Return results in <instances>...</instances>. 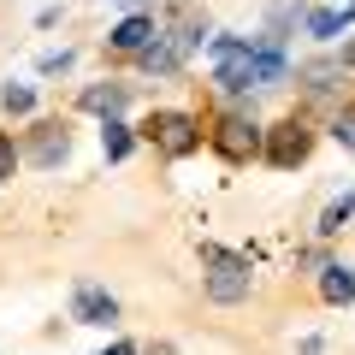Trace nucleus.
Returning a JSON list of instances; mask_svg holds the SVG:
<instances>
[{"mask_svg":"<svg viewBox=\"0 0 355 355\" xmlns=\"http://www.w3.org/2000/svg\"><path fill=\"white\" fill-rule=\"evenodd\" d=\"M142 137L154 142V148L166 154V160H190L196 148H202V119L184 113V107H160V113H148V125H142Z\"/></svg>","mask_w":355,"mask_h":355,"instance_id":"4","label":"nucleus"},{"mask_svg":"<svg viewBox=\"0 0 355 355\" xmlns=\"http://www.w3.org/2000/svg\"><path fill=\"white\" fill-rule=\"evenodd\" d=\"M196 48H207V18L202 6H172V12L160 18V36H154V48L142 53V71L148 77H178L184 71V60H190Z\"/></svg>","mask_w":355,"mask_h":355,"instance_id":"2","label":"nucleus"},{"mask_svg":"<svg viewBox=\"0 0 355 355\" xmlns=\"http://www.w3.org/2000/svg\"><path fill=\"white\" fill-rule=\"evenodd\" d=\"M18 160H24V148L12 142V130H0V184H6V178L18 172Z\"/></svg>","mask_w":355,"mask_h":355,"instance_id":"16","label":"nucleus"},{"mask_svg":"<svg viewBox=\"0 0 355 355\" xmlns=\"http://www.w3.org/2000/svg\"><path fill=\"white\" fill-rule=\"evenodd\" d=\"M0 107H6L12 119H30V113H36V89H30V83H6V89H0Z\"/></svg>","mask_w":355,"mask_h":355,"instance_id":"14","label":"nucleus"},{"mask_svg":"<svg viewBox=\"0 0 355 355\" xmlns=\"http://www.w3.org/2000/svg\"><path fill=\"white\" fill-rule=\"evenodd\" d=\"M349 219H355V190H349V196H338V202H331L326 214H320V225H314V231H320V237H338V231L349 225Z\"/></svg>","mask_w":355,"mask_h":355,"instance_id":"13","label":"nucleus"},{"mask_svg":"<svg viewBox=\"0 0 355 355\" xmlns=\"http://www.w3.org/2000/svg\"><path fill=\"white\" fill-rule=\"evenodd\" d=\"M65 154H71V130H65L60 119H42V125H36V137L24 142V160H30V166H42V172H53V166H60Z\"/></svg>","mask_w":355,"mask_h":355,"instance_id":"9","label":"nucleus"},{"mask_svg":"<svg viewBox=\"0 0 355 355\" xmlns=\"http://www.w3.org/2000/svg\"><path fill=\"white\" fill-rule=\"evenodd\" d=\"M331 137H338V142H343V148H349V154H355V107H343V113H338V119H331Z\"/></svg>","mask_w":355,"mask_h":355,"instance_id":"17","label":"nucleus"},{"mask_svg":"<svg viewBox=\"0 0 355 355\" xmlns=\"http://www.w3.org/2000/svg\"><path fill=\"white\" fill-rule=\"evenodd\" d=\"M320 302L326 308H349L355 302V266H343V261L320 266Z\"/></svg>","mask_w":355,"mask_h":355,"instance_id":"11","label":"nucleus"},{"mask_svg":"<svg viewBox=\"0 0 355 355\" xmlns=\"http://www.w3.org/2000/svg\"><path fill=\"white\" fill-rule=\"evenodd\" d=\"M202 261H207V279H202L207 302H219V308H237V302H249V291H254V272H249V261H243V254H225L219 243H202Z\"/></svg>","mask_w":355,"mask_h":355,"instance_id":"3","label":"nucleus"},{"mask_svg":"<svg viewBox=\"0 0 355 355\" xmlns=\"http://www.w3.org/2000/svg\"><path fill=\"white\" fill-rule=\"evenodd\" d=\"M130 101H137V89L119 83V77H101V83L77 89V113H95V119H125Z\"/></svg>","mask_w":355,"mask_h":355,"instance_id":"8","label":"nucleus"},{"mask_svg":"<svg viewBox=\"0 0 355 355\" xmlns=\"http://www.w3.org/2000/svg\"><path fill=\"white\" fill-rule=\"evenodd\" d=\"M207 60H214V89L225 101H249L261 89H284L291 77V53L284 36H207Z\"/></svg>","mask_w":355,"mask_h":355,"instance_id":"1","label":"nucleus"},{"mask_svg":"<svg viewBox=\"0 0 355 355\" xmlns=\"http://www.w3.org/2000/svg\"><path fill=\"white\" fill-rule=\"evenodd\" d=\"M101 355H137V343H130V338H113V343H107Z\"/></svg>","mask_w":355,"mask_h":355,"instance_id":"19","label":"nucleus"},{"mask_svg":"<svg viewBox=\"0 0 355 355\" xmlns=\"http://www.w3.org/2000/svg\"><path fill=\"white\" fill-rule=\"evenodd\" d=\"M207 142H214V148L225 154L231 166H243V160H254V154L266 148V130L254 125L249 113H219V119H214V130H207Z\"/></svg>","mask_w":355,"mask_h":355,"instance_id":"5","label":"nucleus"},{"mask_svg":"<svg viewBox=\"0 0 355 355\" xmlns=\"http://www.w3.org/2000/svg\"><path fill=\"white\" fill-rule=\"evenodd\" d=\"M71 60H77V53H71V48H48V53H42V60H36V65H42V71H48V77H53V71H65V65H71Z\"/></svg>","mask_w":355,"mask_h":355,"instance_id":"18","label":"nucleus"},{"mask_svg":"<svg viewBox=\"0 0 355 355\" xmlns=\"http://www.w3.org/2000/svg\"><path fill=\"white\" fill-rule=\"evenodd\" d=\"M338 30H349V24H343V12H308V36H314V42H331Z\"/></svg>","mask_w":355,"mask_h":355,"instance_id":"15","label":"nucleus"},{"mask_svg":"<svg viewBox=\"0 0 355 355\" xmlns=\"http://www.w3.org/2000/svg\"><path fill=\"white\" fill-rule=\"evenodd\" d=\"M308 154H314V125L308 119H279V125L266 130V148H261V160L266 166H279V172H291V166H302Z\"/></svg>","mask_w":355,"mask_h":355,"instance_id":"6","label":"nucleus"},{"mask_svg":"<svg viewBox=\"0 0 355 355\" xmlns=\"http://www.w3.org/2000/svg\"><path fill=\"white\" fill-rule=\"evenodd\" d=\"M130 148H137V130L125 119H101V154L107 160H130Z\"/></svg>","mask_w":355,"mask_h":355,"instance_id":"12","label":"nucleus"},{"mask_svg":"<svg viewBox=\"0 0 355 355\" xmlns=\"http://www.w3.org/2000/svg\"><path fill=\"white\" fill-rule=\"evenodd\" d=\"M154 36H160V18H154V12H125L113 24V36H107V53H119V60H142V53L154 48Z\"/></svg>","mask_w":355,"mask_h":355,"instance_id":"7","label":"nucleus"},{"mask_svg":"<svg viewBox=\"0 0 355 355\" xmlns=\"http://www.w3.org/2000/svg\"><path fill=\"white\" fill-rule=\"evenodd\" d=\"M71 320L77 326H119V296H107L101 284H77L71 291Z\"/></svg>","mask_w":355,"mask_h":355,"instance_id":"10","label":"nucleus"},{"mask_svg":"<svg viewBox=\"0 0 355 355\" xmlns=\"http://www.w3.org/2000/svg\"><path fill=\"white\" fill-rule=\"evenodd\" d=\"M302 355H326V343H320V338H302Z\"/></svg>","mask_w":355,"mask_h":355,"instance_id":"20","label":"nucleus"}]
</instances>
